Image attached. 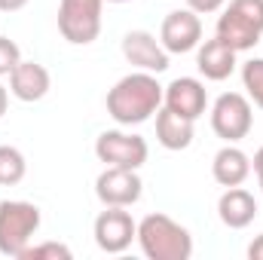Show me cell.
Masks as SVG:
<instances>
[{
  "mask_svg": "<svg viewBox=\"0 0 263 260\" xmlns=\"http://www.w3.org/2000/svg\"><path fill=\"white\" fill-rule=\"evenodd\" d=\"M37 230H40V208L34 202H22V199L0 202V254L3 257H22V251L37 236Z\"/></svg>",
  "mask_w": 263,
  "mask_h": 260,
  "instance_id": "cell-4",
  "label": "cell"
},
{
  "mask_svg": "<svg viewBox=\"0 0 263 260\" xmlns=\"http://www.w3.org/2000/svg\"><path fill=\"white\" fill-rule=\"evenodd\" d=\"M6 107H9V89L0 83V117L6 114Z\"/></svg>",
  "mask_w": 263,
  "mask_h": 260,
  "instance_id": "cell-25",
  "label": "cell"
},
{
  "mask_svg": "<svg viewBox=\"0 0 263 260\" xmlns=\"http://www.w3.org/2000/svg\"><path fill=\"white\" fill-rule=\"evenodd\" d=\"M227 0H187V9H193L199 15H208V12H220Z\"/></svg>",
  "mask_w": 263,
  "mask_h": 260,
  "instance_id": "cell-22",
  "label": "cell"
},
{
  "mask_svg": "<svg viewBox=\"0 0 263 260\" xmlns=\"http://www.w3.org/2000/svg\"><path fill=\"white\" fill-rule=\"evenodd\" d=\"M196 49H199L196 52V67H199V73H202L205 80L220 83V80H227V77L236 70V49L227 46L217 34H214L211 40L199 43Z\"/></svg>",
  "mask_w": 263,
  "mask_h": 260,
  "instance_id": "cell-13",
  "label": "cell"
},
{
  "mask_svg": "<svg viewBox=\"0 0 263 260\" xmlns=\"http://www.w3.org/2000/svg\"><path fill=\"white\" fill-rule=\"evenodd\" d=\"M156 141L165 150H187L193 144V120H187L168 107H159L156 110Z\"/></svg>",
  "mask_w": 263,
  "mask_h": 260,
  "instance_id": "cell-17",
  "label": "cell"
},
{
  "mask_svg": "<svg viewBox=\"0 0 263 260\" xmlns=\"http://www.w3.org/2000/svg\"><path fill=\"white\" fill-rule=\"evenodd\" d=\"M257 181H260V190H263V172H257Z\"/></svg>",
  "mask_w": 263,
  "mask_h": 260,
  "instance_id": "cell-27",
  "label": "cell"
},
{
  "mask_svg": "<svg viewBox=\"0 0 263 260\" xmlns=\"http://www.w3.org/2000/svg\"><path fill=\"white\" fill-rule=\"evenodd\" d=\"M18 260H70V248L62 242H40V245H28Z\"/></svg>",
  "mask_w": 263,
  "mask_h": 260,
  "instance_id": "cell-20",
  "label": "cell"
},
{
  "mask_svg": "<svg viewBox=\"0 0 263 260\" xmlns=\"http://www.w3.org/2000/svg\"><path fill=\"white\" fill-rule=\"evenodd\" d=\"M123 55L129 65H135L138 70H147V73L168 70V52L150 31H129L123 37Z\"/></svg>",
  "mask_w": 263,
  "mask_h": 260,
  "instance_id": "cell-12",
  "label": "cell"
},
{
  "mask_svg": "<svg viewBox=\"0 0 263 260\" xmlns=\"http://www.w3.org/2000/svg\"><path fill=\"white\" fill-rule=\"evenodd\" d=\"M25 172H28L25 153H22L18 147L0 144V187H15V184H22Z\"/></svg>",
  "mask_w": 263,
  "mask_h": 260,
  "instance_id": "cell-18",
  "label": "cell"
},
{
  "mask_svg": "<svg viewBox=\"0 0 263 260\" xmlns=\"http://www.w3.org/2000/svg\"><path fill=\"white\" fill-rule=\"evenodd\" d=\"M251 126H254L251 98H245L242 92H223L211 104V129L227 144H236V141L248 138Z\"/></svg>",
  "mask_w": 263,
  "mask_h": 260,
  "instance_id": "cell-6",
  "label": "cell"
},
{
  "mask_svg": "<svg viewBox=\"0 0 263 260\" xmlns=\"http://www.w3.org/2000/svg\"><path fill=\"white\" fill-rule=\"evenodd\" d=\"M95 156L104 165H120V169H141L150 156L147 141L141 135L132 132H120V129H107L98 135L95 141Z\"/></svg>",
  "mask_w": 263,
  "mask_h": 260,
  "instance_id": "cell-7",
  "label": "cell"
},
{
  "mask_svg": "<svg viewBox=\"0 0 263 260\" xmlns=\"http://www.w3.org/2000/svg\"><path fill=\"white\" fill-rule=\"evenodd\" d=\"M22 6H28V0H0V12H18Z\"/></svg>",
  "mask_w": 263,
  "mask_h": 260,
  "instance_id": "cell-24",
  "label": "cell"
},
{
  "mask_svg": "<svg viewBox=\"0 0 263 260\" xmlns=\"http://www.w3.org/2000/svg\"><path fill=\"white\" fill-rule=\"evenodd\" d=\"M217 217L230 230H245L257 217V202L245 187H227L223 196L217 199Z\"/></svg>",
  "mask_w": 263,
  "mask_h": 260,
  "instance_id": "cell-16",
  "label": "cell"
},
{
  "mask_svg": "<svg viewBox=\"0 0 263 260\" xmlns=\"http://www.w3.org/2000/svg\"><path fill=\"white\" fill-rule=\"evenodd\" d=\"M217 37L236 52H248L263 37V0H230L217 18Z\"/></svg>",
  "mask_w": 263,
  "mask_h": 260,
  "instance_id": "cell-3",
  "label": "cell"
},
{
  "mask_svg": "<svg viewBox=\"0 0 263 260\" xmlns=\"http://www.w3.org/2000/svg\"><path fill=\"white\" fill-rule=\"evenodd\" d=\"M162 104L187 120L196 123L199 117L205 114L208 107V92H205V83L196 77H178L172 80L165 89H162Z\"/></svg>",
  "mask_w": 263,
  "mask_h": 260,
  "instance_id": "cell-11",
  "label": "cell"
},
{
  "mask_svg": "<svg viewBox=\"0 0 263 260\" xmlns=\"http://www.w3.org/2000/svg\"><path fill=\"white\" fill-rule=\"evenodd\" d=\"M144 193V184L138 178V169H120V165H107L98 178H95V196L101 199V205H120L129 208L135 205Z\"/></svg>",
  "mask_w": 263,
  "mask_h": 260,
  "instance_id": "cell-10",
  "label": "cell"
},
{
  "mask_svg": "<svg viewBox=\"0 0 263 260\" xmlns=\"http://www.w3.org/2000/svg\"><path fill=\"white\" fill-rule=\"evenodd\" d=\"M104 0H62L59 3V31L67 43L89 46L101 34Z\"/></svg>",
  "mask_w": 263,
  "mask_h": 260,
  "instance_id": "cell-5",
  "label": "cell"
},
{
  "mask_svg": "<svg viewBox=\"0 0 263 260\" xmlns=\"http://www.w3.org/2000/svg\"><path fill=\"white\" fill-rule=\"evenodd\" d=\"M95 245L107 254H123L132 248V242L138 239V224L132 220V214L120 205H104V211L95 217Z\"/></svg>",
  "mask_w": 263,
  "mask_h": 260,
  "instance_id": "cell-8",
  "label": "cell"
},
{
  "mask_svg": "<svg viewBox=\"0 0 263 260\" xmlns=\"http://www.w3.org/2000/svg\"><path fill=\"white\" fill-rule=\"evenodd\" d=\"M150 260H190L193 254V236L187 227L172 220L168 214L156 211L147 214L138 224V239H135Z\"/></svg>",
  "mask_w": 263,
  "mask_h": 260,
  "instance_id": "cell-2",
  "label": "cell"
},
{
  "mask_svg": "<svg viewBox=\"0 0 263 260\" xmlns=\"http://www.w3.org/2000/svg\"><path fill=\"white\" fill-rule=\"evenodd\" d=\"M251 169H254V172H263V147L254 153V162H251Z\"/></svg>",
  "mask_w": 263,
  "mask_h": 260,
  "instance_id": "cell-26",
  "label": "cell"
},
{
  "mask_svg": "<svg viewBox=\"0 0 263 260\" xmlns=\"http://www.w3.org/2000/svg\"><path fill=\"white\" fill-rule=\"evenodd\" d=\"M104 3H129V0H104Z\"/></svg>",
  "mask_w": 263,
  "mask_h": 260,
  "instance_id": "cell-28",
  "label": "cell"
},
{
  "mask_svg": "<svg viewBox=\"0 0 263 260\" xmlns=\"http://www.w3.org/2000/svg\"><path fill=\"white\" fill-rule=\"evenodd\" d=\"M22 62V49L18 43H12L9 37H0V77H9L12 67Z\"/></svg>",
  "mask_w": 263,
  "mask_h": 260,
  "instance_id": "cell-21",
  "label": "cell"
},
{
  "mask_svg": "<svg viewBox=\"0 0 263 260\" xmlns=\"http://www.w3.org/2000/svg\"><path fill=\"white\" fill-rule=\"evenodd\" d=\"M211 175L220 187H242L251 175V156L236 147V144H227L214 153L211 159Z\"/></svg>",
  "mask_w": 263,
  "mask_h": 260,
  "instance_id": "cell-15",
  "label": "cell"
},
{
  "mask_svg": "<svg viewBox=\"0 0 263 260\" xmlns=\"http://www.w3.org/2000/svg\"><path fill=\"white\" fill-rule=\"evenodd\" d=\"M159 43L165 46L168 55H184L193 52L202 43V18L193 9H175L162 18L159 28Z\"/></svg>",
  "mask_w": 263,
  "mask_h": 260,
  "instance_id": "cell-9",
  "label": "cell"
},
{
  "mask_svg": "<svg viewBox=\"0 0 263 260\" xmlns=\"http://www.w3.org/2000/svg\"><path fill=\"white\" fill-rule=\"evenodd\" d=\"M49 86H52L49 70L43 65H37V62H18L12 67V73H9V92L18 101H28V104L46 98Z\"/></svg>",
  "mask_w": 263,
  "mask_h": 260,
  "instance_id": "cell-14",
  "label": "cell"
},
{
  "mask_svg": "<svg viewBox=\"0 0 263 260\" xmlns=\"http://www.w3.org/2000/svg\"><path fill=\"white\" fill-rule=\"evenodd\" d=\"M248 257H251V260H263V233L251 242V245H248Z\"/></svg>",
  "mask_w": 263,
  "mask_h": 260,
  "instance_id": "cell-23",
  "label": "cell"
},
{
  "mask_svg": "<svg viewBox=\"0 0 263 260\" xmlns=\"http://www.w3.org/2000/svg\"><path fill=\"white\" fill-rule=\"evenodd\" d=\"M242 86H245L248 98L263 110V59H251L242 65Z\"/></svg>",
  "mask_w": 263,
  "mask_h": 260,
  "instance_id": "cell-19",
  "label": "cell"
},
{
  "mask_svg": "<svg viewBox=\"0 0 263 260\" xmlns=\"http://www.w3.org/2000/svg\"><path fill=\"white\" fill-rule=\"evenodd\" d=\"M162 89L156 73L135 70L129 77L117 80V86L107 92V114L120 126H141L162 107Z\"/></svg>",
  "mask_w": 263,
  "mask_h": 260,
  "instance_id": "cell-1",
  "label": "cell"
}]
</instances>
